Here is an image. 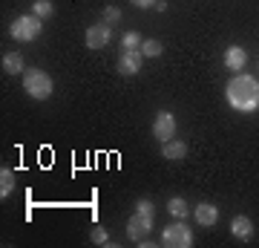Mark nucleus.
<instances>
[{"mask_svg":"<svg viewBox=\"0 0 259 248\" xmlns=\"http://www.w3.org/2000/svg\"><path fill=\"white\" fill-rule=\"evenodd\" d=\"M225 98L236 113H256L259 110V81L250 75H233L225 87Z\"/></svg>","mask_w":259,"mask_h":248,"instance_id":"1","label":"nucleus"},{"mask_svg":"<svg viewBox=\"0 0 259 248\" xmlns=\"http://www.w3.org/2000/svg\"><path fill=\"white\" fill-rule=\"evenodd\" d=\"M23 90L35 98V101H44L52 95V78H49L44 69H26L23 73Z\"/></svg>","mask_w":259,"mask_h":248,"instance_id":"2","label":"nucleus"},{"mask_svg":"<svg viewBox=\"0 0 259 248\" xmlns=\"http://www.w3.org/2000/svg\"><path fill=\"white\" fill-rule=\"evenodd\" d=\"M9 35L20 44H29V41H35L40 35V18L37 15H20V18L12 20L9 26Z\"/></svg>","mask_w":259,"mask_h":248,"instance_id":"3","label":"nucleus"},{"mask_svg":"<svg viewBox=\"0 0 259 248\" xmlns=\"http://www.w3.org/2000/svg\"><path fill=\"white\" fill-rule=\"evenodd\" d=\"M161 242L170 245V248H190L193 245V231L187 228L185 222H173V225H167L164 228Z\"/></svg>","mask_w":259,"mask_h":248,"instance_id":"4","label":"nucleus"},{"mask_svg":"<svg viewBox=\"0 0 259 248\" xmlns=\"http://www.w3.org/2000/svg\"><path fill=\"white\" fill-rule=\"evenodd\" d=\"M150 228H153V217H147V214H133L127 220V237L133 239V242H141V239H147Z\"/></svg>","mask_w":259,"mask_h":248,"instance_id":"5","label":"nucleus"},{"mask_svg":"<svg viewBox=\"0 0 259 248\" xmlns=\"http://www.w3.org/2000/svg\"><path fill=\"white\" fill-rule=\"evenodd\" d=\"M153 136H156L161 145L176 136V119H173V113H167V110L158 113L156 121H153Z\"/></svg>","mask_w":259,"mask_h":248,"instance_id":"6","label":"nucleus"},{"mask_svg":"<svg viewBox=\"0 0 259 248\" xmlns=\"http://www.w3.org/2000/svg\"><path fill=\"white\" fill-rule=\"evenodd\" d=\"M110 38H112L110 23H95V26L87 29V46L90 49H104V46L110 44Z\"/></svg>","mask_w":259,"mask_h":248,"instance_id":"7","label":"nucleus"},{"mask_svg":"<svg viewBox=\"0 0 259 248\" xmlns=\"http://www.w3.org/2000/svg\"><path fill=\"white\" fill-rule=\"evenodd\" d=\"M141 49H124V55L118 61V73L121 75H136L141 69Z\"/></svg>","mask_w":259,"mask_h":248,"instance_id":"8","label":"nucleus"},{"mask_svg":"<svg viewBox=\"0 0 259 248\" xmlns=\"http://www.w3.org/2000/svg\"><path fill=\"white\" fill-rule=\"evenodd\" d=\"M193 217L199 225H216V220H219V208L210 202H202V205H196L193 208Z\"/></svg>","mask_w":259,"mask_h":248,"instance_id":"9","label":"nucleus"},{"mask_svg":"<svg viewBox=\"0 0 259 248\" xmlns=\"http://www.w3.org/2000/svg\"><path fill=\"white\" fill-rule=\"evenodd\" d=\"M161 156H164L167 162H179V159L187 156V145L185 141H179V138H170V141L161 145Z\"/></svg>","mask_w":259,"mask_h":248,"instance_id":"10","label":"nucleus"},{"mask_svg":"<svg viewBox=\"0 0 259 248\" xmlns=\"http://www.w3.org/2000/svg\"><path fill=\"white\" fill-rule=\"evenodd\" d=\"M245 61H248V52H245L242 46H228V49H225V66H228V69L236 73V69L245 66Z\"/></svg>","mask_w":259,"mask_h":248,"instance_id":"11","label":"nucleus"},{"mask_svg":"<svg viewBox=\"0 0 259 248\" xmlns=\"http://www.w3.org/2000/svg\"><path fill=\"white\" fill-rule=\"evenodd\" d=\"M231 234L236 239H250L253 237V222H250L248 217H236V220L231 222Z\"/></svg>","mask_w":259,"mask_h":248,"instance_id":"12","label":"nucleus"},{"mask_svg":"<svg viewBox=\"0 0 259 248\" xmlns=\"http://www.w3.org/2000/svg\"><path fill=\"white\" fill-rule=\"evenodd\" d=\"M3 69L9 75H20L26 66H23V55L20 52H9V55H3Z\"/></svg>","mask_w":259,"mask_h":248,"instance_id":"13","label":"nucleus"},{"mask_svg":"<svg viewBox=\"0 0 259 248\" xmlns=\"http://www.w3.org/2000/svg\"><path fill=\"white\" fill-rule=\"evenodd\" d=\"M167 211L173 214V217H176V220H185L187 214H190V205H187L185 199H182V196H173V199H170V202H167Z\"/></svg>","mask_w":259,"mask_h":248,"instance_id":"14","label":"nucleus"},{"mask_svg":"<svg viewBox=\"0 0 259 248\" xmlns=\"http://www.w3.org/2000/svg\"><path fill=\"white\" fill-rule=\"evenodd\" d=\"M12 191H15V173L3 167V170H0V196L6 199V196H9Z\"/></svg>","mask_w":259,"mask_h":248,"instance_id":"15","label":"nucleus"},{"mask_svg":"<svg viewBox=\"0 0 259 248\" xmlns=\"http://www.w3.org/2000/svg\"><path fill=\"white\" fill-rule=\"evenodd\" d=\"M55 12V6H52V0H35L32 3V15H37V18L44 20V18H49Z\"/></svg>","mask_w":259,"mask_h":248,"instance_id":"16","label":"nucleus"},{"mask_svg":"<svg viewBox=\"0 0 259 248\" xmlns=\"http://www.w3.org/2000/svg\"><path fill=\"white\" fill-rule=\"evenodd\" d=\"M141 55H144V58L161 55V44H158V41H153V38H150V41H144V44H141Z\"/></svg>","mask_w":259,"mask_h":248,"instance_id":"17","label":"nucleus"},{"mask_svg":"<svg viewBox=\"0 0 259 248\" xmlns=\"http://www.w3.org/2000/svg\"><path fill=\"white\" fill-rule=\"evenodd\" d=\"M141 44H144V41H141L139 32H127V35H124V49H141Z\"/></svg>","mask_w":259,"mask_h":248,"instance_id":"18","label":"nucleus"},{"mask_svg":"<svg viewBox=\"0 0 259 248\" xmlns=\"http://www.w3.org/2000/svg\"><path fill=\"white\" fill-rule=\"evenodd\" d=\"M118 20H121V12L115 6H107L104 9V23H118Z\"/></svg>","mask_w":259,"mask_h":248,"instance_id":"19","label":"nucleus"},{"mask_svg":"<svg viewBox=\"0 0 259 248\" xmlns=\"http://www.w3.org/2000/svg\"><path fill=\"white\" fill-rule=\"evenodd\" d=\"M90 239L98 242V245H107V242H110V237H107V231H104V228H95L93 234H90Z\"/></svg>","mask_w":259,"mask_h":248,"instance_id":"20","label":"nucleus"},{"mask_svg":"<svg viewBox=\"0 0 259 248\" xmlns=\"http://www.w3.org/2000/svg\"><path fill=\"white\" fill-rule=\"evenodd\" d=\"M136 208H139V214H147V217H153V205H150L147 199H141V202L136 205Z\"/></svg>","mask_w":259,"mask_h":248,"instance_id":"21","label":"nucleus"},{"mask_svg":"<svg viewBox=\"0 0 259 248\" xmlns=\"http://www.w3.org/2000/svg\"><path fill=\"white\" fill-rule=\"evenodd\" d=\"M158 0H133V6H139V9H150V6H156Z\"/></svg>","mask_w":259,"mask_h":248,"instance_id":"22","label":"nucleus"},{"mask_svg":"<svg viewBox=\"0 0 259 248\" xmlns=\"http://www.w3.org/2000/svg\"><path fill=\"white\" fill-rule=\"evenodd\" d=\"M153 9H156V12H167V3H164V0H158V3L153 6Z\"/></svg>","mask_w":259,"mask_h":248,"instance_id":"23","label":"nucleus"}]
</instances>
